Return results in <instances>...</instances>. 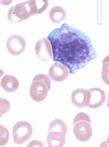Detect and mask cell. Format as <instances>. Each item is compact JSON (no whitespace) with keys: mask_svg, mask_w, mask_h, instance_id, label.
Instances as JSON below:
<instances>
[{"mask_svg":"<svg viewBox=\"0 0 109 147\" xmlns=\"http://www.w3.org/2000/svg\"><path fill=\"white\" fill-rule=\"evenodd\" d=\"M107 139H109V134H108V138Z\"/></svg>","mask_w":109,"mask_h":147,"instance_id":"cb8c5ba5","label":"cell"},{"mask_svg":"<svg viewBox=\"0 0 109 147\" xmlns=\"http://www.w3.org/2000/svg\"><path fill=\"white\" fill-rule=\"evenodd\" d=\"M71 102L78 108L88 107L90 104V92L84 88L76 89L72 92L71 96Z\"/></svg>","mask_w":109,"mask_h":147,"instance_id":"8992f818","label":"cell"},{"mask_svg":"<svg viewBox=\"0 0 109 147\" xmlns=\"http://www.w3.org/2000/svg\"><path fill=\"white\" fill-rule=\"evenodd\" d=\"M6 47L11 54L18 56L25 50L26 42L21 35H13L8 38Z\"/></svg>","mask_w":109,"mask_h":147,"instance_id":"5b68a950","label":"cell"},{"mask_svg":"<svg viewBox=\"0 0 109 147\" xmlns=\"http://www.w3.org/2000/svg\"><path fill=\"white\" fill-rule=\"evenodd\" d=\"M51 87V80L45 74H39L33 78L29 89V94L32 100L37 102L43 101Z\"/></svg>","mask_w":109,"mask_h":147,"instance_id":"3957f363","label":"cell"},{"mask_svg":"<svg viewBox=\"0 0 109 147\" xmlns=\"http://www.w3.org/2000/svg\"><path fill=\"white\" fill-rule=\"evenodd\" d=\"M9 140V132L7 128L0 125V146H3Z\"/></svg>","mask_w":109,"mask_h":147,"instance_id":"2e32d148","label":"cell"},{"mask_svg":"<svg viewBox=\"0 0 109 147\" xmlns=\"http://www.w3.org/2000/svg\"><path fill=\"white\" fill-rule=\"evenodd\" d=\"M1 88L7 92H15L19 87V81L16 77L10 75H5L0 83Z\"/></svg>","mask_w":109,"mask_h":147,"instance_id":"7c38bea8","label":"cell"},{"mask_svg":"<svg viewBox=\"0 0 109 147\" xmlns=\"http://www.w3.org/2000/svg\"><path fill=\"white\" fill-rule=\"evenodd\" d=\"M66 142V135L62 132H50L47 136L48 147H63Z\"/></svg>","mask_w":109,"mask_h":147,"instance_id":"8fae6325","label":"cell"},{"mask_svg":"<svg viewBox=\"0 0 109 147\" xmlns=\"http://www.w3.org/2000/svg\"><path fill=\"white\" fill-rule=\"evenodd\" d=\"M4 72L2 70L0 69V81H1V79H2L3 77H4ZM0 83H1V82H0Z\"/></svg>","mask_w":109,"mask_h":147,"instance_id":"7402d4cb","label":"cell"},{"mask_svg":"<svg viewBox=\"0 0 109 147\" xmlns=\"http://www.w3.org/2000/svg\"><path fill=\"white\" fill-rule=\"evenodd\" d=\"M36 1L29 0L13 6L8 12V19L12 23H19L37 14Z\"/></svg>","mask_w":109,"mask_h":147,"instance_id":"7a4b0ae2","label":"cell"},{"mask_svg":"<svg viewBox=\"0 0 109 147\" xmlns=\"http://www.w3.org/2000/svg\"><path fill=\"white\" fill-rule=\"evenodd\" d=\"M74 136L80 142H87L92 135V129L90 123L85 121H80L74 125Z\"/></svg>","mask_w":109,"mask_h":147,"instance_id":"52a82bcc","label":"cell"},{"mask_svg":"<svg viewBox=\"0 0 109 147\" xmlns=\"http://www.w3.org/2000/svg\"><path fill=\"white\" fill-rule=\"evenodd\" d=\"M35 51L38 57L43 61L50 60L53 56L51 42L46 38L38 40L35 45Z\"/></svg>","mask_w":109,"mask_h":147,"instance_id":"ba28073f","label":"cell"},{"mask_svg":"<svg viewBox=\"0 0 109 147\" xmlns=\"http://www.w3.org/2000/svg\"><path fill=\"white\" fill-rule=\"evenodd\" d=\"M27 147H45V146L40 141L33 140L28 144Z\"/></svg>","mask_w":109,"mask_h":147,"instance_id":"ffe728a7","label":"cell"},{"mask_svg":"<svg viewBox=\"0 0 109 147\" xmlns=\"http://www.w3.org/2000/svg\"><path fill=\"white\" fill-rule=\"evenodd\" d=\"M33 132L32 125L27 121H19L13 127V142L18 144H23L29 140Z\"/></svg>","mask_w":109,"mask_h":147,"instance_id":"277c9868","label":"cell"},{"mask_svg":"<svg viewBox=\"0 0 109 147\" xmlns=\"http://www.w3.org/2000/svg\"><path fill=\"white\" fill-rule=\"evenodd\" d=\"M99 147H109V139H107L106 140L103 142Z\"/></svg>","mask_w":109,"mask_h":147,"instance_id":"44dd1931","label":"cell"},{"mask_svg":"<svg viewBox=\"0 0 109 147\" xmlns=\"http://www.w3.org/2000/svg\"><path fill=\"white\" fill-rule=\"evenodd\" d=\"M107 105H108V107L109 108V93L108 94V102H107Z\"/></svg>","mask_w":109,"mask_h":147,"instance_id":"603a6c76","label":"cell"},{"mask_svg":"<svg viewBox=\"0 0 109 147\" xmlns=\"http://www.w3.org/2000/svg\"><path fill=\"white\" fill-rule=\"evenodd\" d=\"M37 7V14L41 13L47 9L48 6V1L47 0H43V1H36Z\"/></svg>","mask_w":109,"mask_h":147,"instance_id":"d6986e66","label":"cell"},{"mask_svg":"<svg viewBox=\"0 0 109 147\" xmlns=\"http://www.w3.org/2000/svg\"><path fill=\"white\" fill-rule=\"evenodd\" d=\"M66 14L64 9L60 6H55L51 9L49 13V17L53 23L58 24L66 18Z\"/></svg>","mask_w":109,"mask_h":147,"instance_id":"4fadbf2b","label":"cell"},{"mask_svg":"<svg viewBox=\"0 0 109 147\" xmlns=\"http://www.w3.org/2000/svg\"><path fill=\"white\" fill-rule=\"evenodd\" d=\"M80 121H85L88 122L89 123H91V119H90V116L87 113H78L74 118L73 125H75L76 123H78Z\"/></svg>","mask_w":109,"mask_h":147,"instance_id":"ac0fdd59","label":"cell"},{"mask_svg":"<svg viewBox=\"0 0 109 147\" xmlns=\"http://www.w3.org/2000/svg\"><path fill=\"white\" fill-rule=\"evenodd\" d=\"M102 78L103 82L109 86V55L103 60Z\"/></svg>","mask_w":109,"mask_h":147,"instance_id":"9a60e30c","label":"cell"},{"mask_svg":"<svg viewBox=\"0 0 109 147\" xmlns=\"http://www.w3.org/2000/svg\"><path fill=\"white\" fill-rule=\"evenodd\" d=\"M59 132L66 135L67 133V126L63 120L60 119H54L50 123L48 132Z\"/></svg>","mask_w":109,"mask_h":147,"instance_id":"5bb4252c","label":"cell"},{"mask_svg":"<svg viewBox=\"0 0 109 147\" xmlns=\"http://www.w3.org/2000/svg\"><path fill=\"white\" fill-rule=\"evenodd\" d=\"M53 49V60L63 64L74 74L97 56L90 37L80 30L64 23L48 36Z\"/></svg>","mask_w":109,"mask_h":147,"instance_id":"6da1fadb","label":"cell"},{"mask_svg":"<svg viewBox=\"0 0 109 147\" xmlns=\"http://www.w3.org/2000/svg\"><path fill=\"white\" fill-rule=\"evenodd\" d=\"M90 100L89 108L90 109H97L104 105L106 101L105 92L99 87L90 89Z\"/></svg>","mask_w":109,"mask_h":147,"instance_id":"30bf717a","label":"cell"},{"mask_svg":"<svg viewBox=\"0 0 109 147\" xmlns=\"http://www.w3.org/2000/svg\"><path fill=\"white\" fill-rule=\"evenodd\" d=\"M10 102L4 98H0V118L9 111L10 109Z\"/></svg>","mask_w":109,"mask_h":147,"instance_id":"e0dca14e","label":"cell"},{"mask_svg":"<svg viewBox=\"0 0 109 147\" xmlns=\"http://www.w3.org/2000/svg\"><path fill=\"white\" fill-rule=\"evenodd\" d=\"M69 74L68 68L63 64L55 62L51 65L48 70V76L53 80L56 82H62L66 80Z\"/></svg>","mask_w":109,"mask_h":147,"instance_id":"9c48e42d","label":"cell"}]
</instances>
